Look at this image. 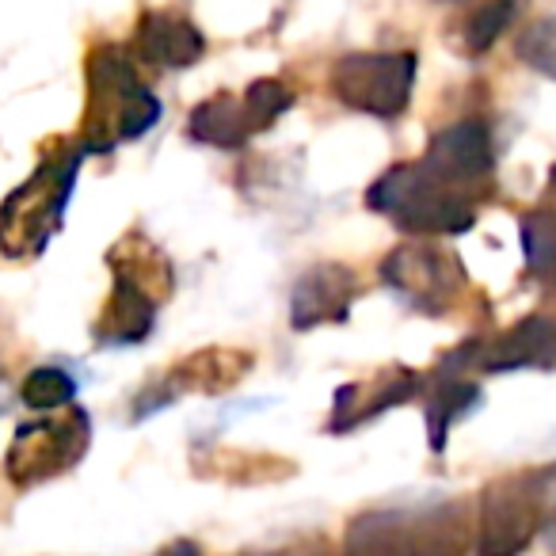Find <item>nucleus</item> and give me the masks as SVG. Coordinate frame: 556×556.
I'll list each match as a JSON object with an SVG mask.
<instances>
[{
	"label": "nucleus",
	"mask_w": 556,
	"mask_h": 556,
	"mask_svg": "<svg viewBox=\"0 0 556 556\" xmlns=\"http://www.w3.org/2000/svg\"><path fill=\"white\" fill-rule=\"evenodd\" d=\"M108 267L115 278H126V282L141 287L146 294H153L156 302H168L172 290H176V267H172L168 255H164L141 229H130L111 248Z\"/></svg>",
	"instance_id": "nucleus-17"
},
{
	"label": "nucleus",
	"mask_w": 556,
	"mask_h": 556,
	"mask_svg": "<svg viewBox=\"0 0 556 556\" xmlns=\"http://www.w3.org/2000/svg\"><path fill=\"white\" fill-rule=\"evenodd\" d=\"M366 206L416 237H462L477 225V202L457 184L434 176L424 161L381 172L366 187Z\"/></svg>",
	"instance_id": "nucleus-2"
},
{
	"label": "nucleus",
	"mask_w": 556,
	"mask_h": 556,
	"mask_svg": "<svg viewBox=\"0 0 556 556\" xmlns=\"http://www.w3.org/2000/svg\"><path fill=\"white\" fill-rule=\"evenodd\" d=\"M80 156H88L80 146H62V156H42L35 176L24 179L9 199L0 202V255L4 260L42 255L47 240L62 229Z\"/></svg>",
	"instance_id": "nucleus-3"
},
{
	"label": "nucleus",
	"mask_w": 556,
	"mask_h": 556,
	"mask_svg": "<svg viewBox=\"0 0 556 556\" xmlns=\"http://www.w3.org/2000/svg\"><path fill=\"white\" fill-rule=\"evenodd\" d=\"M515 16H518V0H484V4H477V9L469 12V20H465L462 47L469 50L472 58L488 54V50L507 35Z\"/></svg>",
	"instance_id": "nucleus-21"
},
{
	"label": "nucleus",
	"mask_w": 556,
	"mask_h": 556,
	"mask_svg": "<svg viewBox=\"0 0 556 556\" xmlns=\"http://www.w3.org/2000/svg\"><path fill=\"white\" fill-rule=\"evenodd\" d=\"M255 366L252 351L244 348H202L194 355L179 358L176 366L153 378L138 396H134V419H146L153 412H164L179 401L184 393L194 396H222L229 389H237L248 378V370Z\"/></svg>",
	"instance_id": "nucleus-9"
},
{
	"label": "nucleus",
	"mask_w": 556,
	"mask_h": 556,
	"mask_svg": "<svg viewBox=\"0 0 556 556\" xmlns=\"http://www.w3.org/2000/svg\"><path fill=\"white\" fill-rule=\"evenodd\" d=\"M141 58L156 70H191L206 54V35L191 24V16L168 9H146L134 27Z\"/></svg>",
	"instance_id": "nucleus-13"
},
{
	"label": "nucleus",
	"mask_w": 556,
	"mask_h": 556,
	"mask_svg": "<svg viewBox=\"0 0 556 556\" xmlns=\"http://www.w3.org/2000/svg\"><path fill=\"white\" fill-rule=\"evenodd\" d=\"M187 134L199 146H214V149H240L248 146V138H255L252 115H248L244 96H229L217 92L210 100H202L199 108L187 118Z\"/></svg>",
	"instance_id": "nucleus-19"
},
{
	"label": "nucleus",
	"mask_w": 556,
	"mask_h": 556,
	"mask_svg": "<svg viewBox=\"0 0 556 556\" xmlns=\"http://www.w3.org/2000/svg\"><path fill=\"white\" fill-rule=\"evenodd\" d=\"M20 401L31 412H58L77 401V381L62 366H35L20 386Z\"/></svg>",
	"instance_id": "nucleus-22"
},
{
	"label": "nucleus",
	"mask_w": 556,
	"mask_h": 556,
	"mask_svg": "<svg viewBox=\"0 0 556 556\" xmlns=\"http://www.w3.org/2000/svg\"><path fill=\"white\" fill-rule=\"evenodd\" d=\"M515 54L530 65L533 73L556 80V16L533 20L515 42Z\"/></svg>",
	"instance_id": "nucleus-24"
},
{
	"label": "nucleus",
	"mask_w": 556,
	"mask_h": 556,
	"mask_svg": "<svg viewBox=\"0 0 556 556\" xmlns=\"http://www.w3.org/2000/svg\"><path fill=\"white\" fill-rule=\"evenodd\" d=\"M480 370L488 374H507V370H556V317L533 313V317L510 325L503 336L480 343Z\"/></svg>",
	"instance_id": "nucleus-14"
},
{
	"label": "nucleus",
	"mask_w": 556,
	"mask_h": 556,
	"mask_svg": "<svg viewBox=\"0 0 556 556\" xmlns=\"http://www.w3.org/2000/svg\"><path fill=\"white\" fill-rule=\"evenodd\" d=\"M424 164L442 176L446 184L472 187L484 176H492L495 168V149H492V130L484 118H462L450 123L446 130H439L427 141Z\"/></svg>",
	"instance_id": "nucleus-12"
},
{
	"label": "nucleus",
	"mask_w": 556,
	"mask_h": 556,
	"mask_svg": "<svg viewBox=\"0 0 556 556\" xmlns=\"http://www.w3.org/2000/svg\"><path fill=\"white\" fill-rule=\"evenodd\" d=\"M518 240H522L526 275L541 287H556V210L541 206L522 214Z\"/></svg>",
	"instance_id": "nucleus-20"
},
{
	"label": "nucleus",
	"mask_w": 556,
	"mask_h": 556,
	"mask_svg": "<svg viewBox=\"0 0 556 556\" xmlns=\"http://www.w3.org/2000/svg\"><path fill=\"white\" fill-rule=\"evenodd\" d=\"M427 389V378L408 366H393V370H381L374 378V386L366 381H351V386L336 389L332 419H328V434H348L355 427L370 424V419L386 416V412L401 408V404L416 401Z\"/></svg>",
	"instance_id": "nucleus-11"
},
{
	"label": "nucleus",
	"mask_w": 556,
	"mask_h": 556,
	"mask_svg": "<svg viewBox=\"0 0 556 556\" xmlns=\"http://www.w3.org/2000/svg\"><path fill=\"white\" fill-rule=\"evenodd\" d=\"M191 465H194V477L222 480V484L232 488L278 484V480H290L298 472V462H290V457L263 454V450H232V446L194 450Z\"/></svg>",
	"instance_id": "nucleus-16"
},
{
	"label": "nucleus",
	"mask_w": 556,
	"mask_h": 556,
	"mask_svg": "<svg viewBox=\"0 0 556 556\" xmlns=\"http://www.w3.org/2000/svg\"><path fill=\"white\" fill-rule=\"evenodd\" d=\"M548 191H553V194H556V168H553V172H548Z\"/></svg>",
	"instance_id": "nucleus-25"
},
{
	"label": "nucleus",
	"mask_w": 556,
	"mask_h": 556,
	"mask_svg": "<svg viewBox=\"0 0 556 556\" xmlns=\"http://www.w3.org/2000/svg\"><path fill=\"white\" fill-rule=\"evenodd\" d=\"M244 103H248V115H252L255 134H263L275 126L278 115H287V111L294 108V92H290L278 77H260L248 85Z\"/></svg>",
	"instance_id": "nucleus-23"
},
{
	"label": "nucleus",
	"mask_w": 556,
	"mask_h": 556,
	"mask_svg": "<svg viewBox=\"0 0 556 556\" xmlns=\"http://www.w3.org/2000/svg\"><path fill=\"white\" fill-rule=\"evenodd\" d=\"M85 115H80V149L111 153L138 141L161 123V100L138 77L130 54L118 42H96L85 58Z\"/></svg>",
	"instance_id": "nucleus-1"
},
{
	"label": "nucleus",
	"mask_w": 556,
	"mask_h": 556,
	"mask_svg": "<svg viewBox=\"0 0 556 556\" xmlns=\"http://www.w3.org/2000/svg\"><path fill=\"white\" fill-rule=\"evenodd\" d=\"M348 553H419L454 556L469 548V507L434 503V507L366 510L348 526Z\"/></svg>",
	"instance_id": "nucleus-4"
},
{
	"label": "nucleus",
	"mask_w": 556,
	"mask_h": 556,
	"mask_svg": "<svg viewBox=\"0 0 556 556\" xmlns=\"http://www.w3.org/2000/svg\"><path fill=\"white\" fill-rule=\"evenodd\" d=\"M427 446L434 454L446 450V439H450V427L457 424L462 416H469L480 401H484V389L477 381H469L465 374H454V370H439L427 378Z\"/></svg>",
	"instance_id": "nucleus-18"
},
{
	"label": "nucleus",
	"mask_w": 556,
	"mask_h": 556,
	"mask_svg": "<svg viewBox=\"0 0 556 556\" xmlns=\"http://www.w3.org/2000/svg\"><path fill=\"white\" fill-rule=\"evenodd\" d=\"M363 298V282L348 263H317L294 282L290 294V328L313 332L325 325H343L351 305Z\"/></svg>",
	"instance_id": "nucleus-10"
},
{
	"label": "nucleus",
	"mask_w": 556,
	"mask_h": 556,
	"mask_svg": "<svg viewBox=\"0 0 556 556\" xmlns=\"http://www.w3.org/2000/svg\"><path fill=\"white\" fill-rule=\"evenodd\" d=\"M439 4H465V0H439Z\"/></svg>",
	"instance_id": "nucleus-27"
},
{
	"label": "nucleus",
	"mask_w": 556,
	"mask_h": 556,
	"mask_svg": "<svg viewBox=\"0 0 556 556\" xmlns=\"http://www.w3.org/2000/svg\"><path fill=\"white\" fill-rule=\"evenodd\" d=\"M419 58L412 50H358L343 54L328 73L336 103L374 118H401L412 103Z\"/></svg>",
	"instance_id": "nucleus-6"
},
{
	"label": "nucleus",
	"mask_w": 556,
	"mask_h": 556,
	"mask_svg": "<svg viewBox=\"0 0 556 556\" xmlns=\"http://www.w3.org/2000/svg\"><path fill=\"white\" fill-rule=\"evenodd\" d=\"M156 298L146 294L141 287L115 278L108 302L100 309V320L92 325V336L100 348H138L141 340H149L156 328Z\"/></svg>",
	"instance_id": "nucleus-15"
},
{
	"label": "nucleus",
	"mask_w": 556,
	"mask_h": 556,
	"mask_svg": "<svg viewBox=\"0 0 556 556\" xmlns=\"http://www.w3.org/2000/svg\"><path fill=\"white\" fill-rule=\"evenodd\" d=\"M381 282L424 317H446L462 305V294L469 287L465 263L450 248L439 244H401L381 260Z\"/></svg>",
	"instance_id": "nucleus-8"
},
{
	"label": "nucleus",
	"mask_w": 556,
	"mask_h": 556,
	"mask_svg": "<svg viewBox=\"0 0 556 556\" xmlns=\"http://www.w3.org/2000/svg\"><path fill=\"white\" fill-rule=\"evenodd\" d=\"M548 533L556 538V510H553V518H548Z\"/></svg>",
	"instance_id": "nucleus-26"
},
{
	"label": "nucleus",
	"mask_w": 556,
	"mask_h": 556,
	"mask_svg": "<svg viewBox=\"0 0 556 556\" xmlns=\"http://www.w3.org/2000/svg\"><path fill=\"white\" fill-rule=\"evenodd\" d=\"M556 484V465L530 472H510L480 492L477 548L484 556H515L533 541L545 522V492Z\"/></svg>",
	"instance_id": "nucleus-5"
},
{
	"label": "nucleus",
	"mask_w": 556,
	"mask_h": 556,
	"mask_svg": "<svg viewBox=\"0 0 556 556\" xmlns=\"http://www.w3.org/2000/svg\"><path fill=\"white\" fill-rule=\"evenodd\" d=\"M88 442H92V419L77 404H70L62 416L20 424L16 439L4 454V477L20 492L39 488L62 472L77 469V462L88 454Z\"/></svg>",
	"instance_id": "nucleus-7"
}]
</instances>
